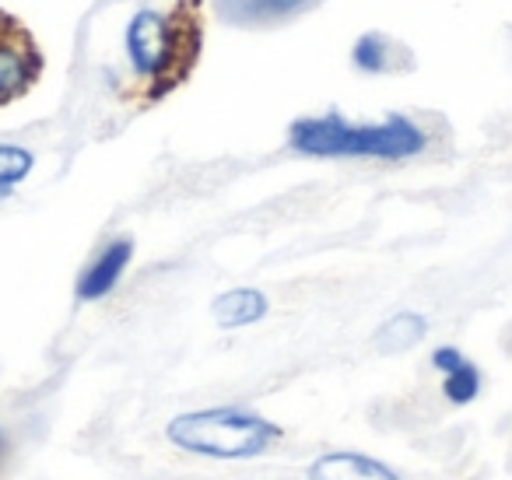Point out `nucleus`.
<instances>
[{
    "mask_svg": "<svg viewBox=\"0 0 512 480\" xmlns=\"http://www.w3.org/2000/svg\"><path fill=\"white\" fill-rule=\"evenodd\" d=\"M309 480H400L390 466L362 452H327L309 466Z\"/></svg>",
    "mask_w": 512,
    "mask_h": 480,
    "instance_id": "nucleus-6",
    "label": "nucleus"
},
{
    "mask_svg": "<svg viewBox=\"0 0 512 480\" xmlns=\"http://www.w3.org/2000/svg\"><path fill=\"white\" fill-rule=\"evenodd\" d=\"M32 165H36L32 151L18 148V144H0V200L15 193V186L29 176Z\"/></svg>",
    "mask_w": 512,
    "mask_h": 480,
    "instance_id": "nucleus-11",
    "label": "nucleus"
},
{
    "mask_svg": "<svg viewBox=\"0 0 512 480\" xmlns=\"http://www.w3.org/2000/svg\"><path fill=\"white\" fill-rule=\"evenodd\" d=\"M313 4L316 0H214L218 15L239 29H264V25L288 22Z\"/></svg>",
    "mask_w": 512,
    "mask_h": 480,
    "instance_id": "nucleus-5",
    "label": "nucleus"
},
{
    "mask_svg": "<svg viewBox=\"0 0 512 480\" xmlns=\"http://www.w3.org/2000/svg\"><path fill=\"white\" fill-rule=\"evenodd\" d=\"M281 438V428L253 410L214 407L183 414L169 424V442L207 459H253Z\"/></svg>",
    "mask_w": 512,
    "mask_h": 480,
    "instance_id": "nucleus-3",
    "label": "nucleus"
},
{
    "mask_svg": "<svg viewBox=\"0 0 512 480\" xmlns=\"http://www.w3.org/2000/svg\"><path fill=\"white\" fill-rule=\"evenodd\" d=\"M477 389H481V375H477V368L467 365V361H463L456 372H449L446 382H442V393H446L449 403H470L477 396Z\"/></svg>",
    "mask_w": 512,
    "mask_h": 480,
    "instance_id": "nucleus-12",
    "label": "nucleus"
},
{
    "mask_svg": "<svg viewBox=\"0 0 512 480\" xmlns=\"http://www.w3.org/2000/svg\"><path fill=\"white\" fill-rule=\"evenodd\" d=\"M292 148L313 158H411L425 148V134L407 116H390L376 127H355L341 116L292 123Z\"/></svg>",
    "mask_w": 512,
    "mask_h": 480,
    "instance_id": "nucleus-2",
    "label": "nucleus"
},
{
    "mask_svg": "<svg viewBox=\"0 0 512 480\" xmlns=\"http://www.w3.org/2000/svg\"><path fill=\"white\" fill-rule=\"evenodd\" d=\"M130 256H134V242H130V239H120V242H113V246L102 249L99 260H95L92 267L81 274L78 298H85V302H95V298L109 295V291L116 288V281H120V274L127 270Z\"/></svg>",
    "mask_w": 512,
    "mask_h": 480,
    "instance_id": "nucleus-7",
    "label": "nucleus"
},
{
    "mask_svg": "<svg viewBox=\"0 0 512 480\" xmlns=\"http://www.w3.org/2000/svg\"><path fill=\"white\" fill-rule=\"evenodd\" d=\"M358 71H369V74H383L390 71L393 64V43L379 32H369L355 43V53H351Z\"/></svg>",
    "mask_w": 512,
    "mask_h": 480,
    "instance_id": "nucleus-10",
    "label": "nucleus"
},
{
    "mask_svg": "<svg viewBox=\"0 0 512 480\" xmlns=\"http://www.w3.org/2000/svg\"><path fill=\"white\" fill-rule=\"evenodd\" d=\"M204 50V0H172L169 8H144L123 32L130 92L158 102L193 74Z\"/></svg>",
    "mask_w": 512,
    "mask_h": 480,
    "instance_id": "nucleus-1",
    "label": "nucleus"
},
{
    "mask_svg": "<svg viewBox=\"0 0 512 480\" xmlns=\"http://www.w3.org/2000/svg\"><path fill=\"white\" fill-rule=\"evenodd\" d=\"M43 67L46 60L36 36L11 11L0 8V109L29 95L43 78Z\"/></svg>",
    "mask_w": 512,
    "mask_h": 480,
    "instance_id": "nucleus-4",
    "label": "nucleus"
},
{
    "mask_svg": "<svg viewBox=\"0 0 512 480\" xmlns=\"http://www.w3.org/2000/svg\"><path fill=\"white\" fill-rule=\"evenodd\" d=\"M211 312L221 326H249L267 312V298L253 288H235L228 295L214 298Z\"/></svg>",
    "mask_w": 512,
    "mask_h": 480,
    "instance_id": "nucleus-8",
    "label": "nucleus"
},
{
    "mask_svg": "<svg viewBox=\"0 0 512 480\" xmlns=\"http://www.w3.org/2000/svg\"><path fill=\"white\" fill-rule=\"evenodd\" d=\"M425 330H428V323L418 316V312H400V316H393L390 323L379 326L376 347H379V351H386V354L407 351V347H414L421 337H425Z\"/></svg>",
    "mask_w": 512,
    "mask_h": 480,
    "instance_id": "nucleus-9",
    "label": "nucleus"
},
{
    "mask_svg": "<svg viewBox=\"0 0 512 480\" xmlns=\"http://www.w3.org/2000/svg\"><path fill=\"white\" fill-rule=\"evenodd\" d=\"M0 449H4V435H0Z\"/></svg>",
    "mask_w": 512,
    "mask_h": 480,
    "instance_id": "nucleus-14",
    "label": "nucleus"
},
{
    "mask_svg": "<svg viewBox=\"0 0 512 480\" xmlns=\"http://www.w3.org/2000/svg\"><path fill=\"white\" fill-rule=\"evenodd\" d=\"M432 365L439 368V372H456V368L463 365V354L456 351V347H439V351L432 354Z\"/></svg>",
    "mask_w": 512,
    "mask_h": 480,
    "instance_id": "nucleus-13",
    "label": "nucleus"
}]
</instances>
